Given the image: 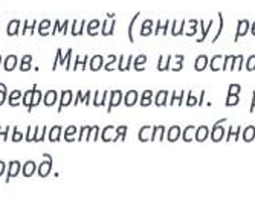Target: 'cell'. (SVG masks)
Returning a JSON list of instances; mask_svg holds the SVG:
<instances>
[{"label": "cell", "instance_id": "9a60e30c", "mask_svg": "<svg viewBox=\"0 0 255 218\" xmlns=\"http://www.w3.org/2000/svg\"><path fill=\"white\" fill-rule=\"evenodd\" d=\"M77 131V128L75 127H71V128H69V130H66V140H67V137L69 136H71V134H74Z\"/></svg>", "mask_w": 255, "mask_h": 218}, {"label": "cell", "instance_id": "5bb4252c", "mask_svg": "<svg viewBox=\"0 0 255 218\" xmlns=\"http://www.w3.org/2000/svg\"><path fill=\"white\" fill-rule=\"evenodd\" d=\"M205 136H206V128H202V131H199L197 139H199V140H205Z\"/></svg>", "mask_w": 255, "mask_h": 218}, {"label": "cell", "instance_id": "ac0fdd59", "mask_svg": "<svg viewBox=\"0 0 255 218\" xmlns=\"http://www.w3.org/2000/svg\"><path fill=\"white\" fill-rule=\"evenodd\" d=\"M12 140L14 142H18V140H21V134L15 130V133H14V136H12Z\"/></svg>", "mask_w": 255, "mask_h": 218}, {"label": "cell", "instance_id": "3957f363", "mask_svg": "<svg viewBox=\"0 0 255 218\" xmlns=\"http://www.w3.org/2000/svg\"><path fill=\"white\" fill-rule=\"evenodd\" d=\"M71 101H72V93L71 92H63V95H61V103H60V109L58 110H61L63 107H66V106H69L71 104Z\"/></svg>", "mask_w": 255, "mask_h": 218}, {"label": "cell", "instance_id": "52a82bcc", "mask_svg": "<svg viewBox=\"0 0 255 218\" xmlns=\"http://www.w3.org/2000/svg\"><path fill=\"white\" fill-rule=\"evenodd\" d=\"M20 26V23L17 20L9 23V28H8V35H15L17 34V28Z\"/></svg>", "mask_w": 255, "mask_h": 218}, {"label": "cell", "instance_id": "ba28073f", "mask_svg": "<svg viewBox=\"0 0 255 218\" xmlns=\"http://www.w3.org/2000/svg\"><path fill=\"white\" fill-rule=\"evenodd\" d=\"M20 96H21V92H20V90L12 92V95L9 96V104H11V106H17V104H18L17 100H20Z\"/></svg>", "mask_w": 255, "mask_h": 218}, {"label": "cell", "instance_id": "8fae6325", "mask_svg": "<svg viewBox=\"0 0 255 218\" xmlns=\"http://www.w3.org/2000/svg\"><path fill=\"white\" fill-rule=\"evenodd\" d=\"M31 60H32L31 57H25V58H23V66H21V70H28V69L31 67V66L28 64Z\"/></svg>", "mask_w": 255, "mask_h": 218}, {"label": "cell", "instance_id": "6da1fadb", "mask_svg": "<svg viewBox=\"0 0 255 218\" xmlns=\"http://www.w3.org/2000/svg\"><path fill=\"white\" fill-rule=\"evenodd\" d=\"M51 166H52V160H51V157H48V162H43V163L40 165V169H38L40 176H41V177H46V176H48V173L51 171Z\"/></svg>", "mask_w": 255, "mask_h": 218}, {"label": "cell", "instance_id": "5b68a950", "mask_svg": "<svg viewBox=\"0 0 255 218\" xmlns=\"http://www.w3.org/2000/svg\"><path fill=\"white\" fill-rule=\"evenodd\" d=\"M34 171H35V163L34 162H26L25 168H23V176L29 177V176H32Z\"/></svg>", "mask_w": 255, "mask_h": 218}, {"label": "cell", "instance_id": "d6986e66", "mask_svg": "<svg viewBox=\"0 0 255 218\" xmlns=\"http://www.w3.org/2000/svg\"><path fill=\"white\" fill-rule=\"evenodd\" d=\"M3 171H5V163H3V162H0V176L3 174Z\"/></svg>", "mask_w": 255, "mask_h": 218}, {"label": "cell", "instance_id": "30bf717a", "mask_svg": "<svg viewBox=\"0 0 255 218\" xmlns=\"http://www.w3.org/2000/svg\"><path fill=\"white\" fill-rule=\"evenodd\" d=\"M100 64H101V57H95L94 60H92V69L94 70H98L100 69Z\"/></svg>", "mask_w": 255, "mask_h": 218}, {"label": "cell", "instance_id": "9c48e42d", "mask_svg": "<svg viewBox=\"0 0 255 218\" xmlns=\"http://www.w3.org/2000/svg\"><path fill=\"white\" fill-rule=\"evenodd\" d=\"M60 133H61V128H60V127H55V128H52V131H51V134H49V139H51L52 142H57V140H60Z\"/></svg>", "mask_w": 255, "mask_h": 218}, {"label": "cell", "instance_id": "e0dca14e", "mask_svg": "<svg viewBox=\"0 0 255 218\" xmlns=\"http://www.w3.org/2000/svg\"><path fill=\"white\" fill-rule=\"evenodd\" d=\"M249 136H251V139H252V136H254V128H252V127H251V128L246 131V134H245V139H246V140H249Z\"/></svg>", "mask_w": 255, "mask_h": 218}, {"label": "cell", "instance_id": "4fadbf2b", "mask_svg": "<svg viewBox=\"0 0 255 218\" xmlns=\"http://www.w3.org/2000/svg\"><path fill=\"white\" fill-rule=\"evenodd\" d=\"M6 100V92L5 90H0V106H2Z\"/></svg>", "mask_w": 255, "mask_h": 218}, {"label": "cell", "instance_id": "7c38bea8", "mask_svg": "<svg viewBox=\"0 0 255 218\" xmlns=\"http://www.w3.org/2000/svg\"><path fill=\"white\" fill-rule=\"evenodd\" d=\"M205 64H206V57H202V58H199V61H197V70L203 69V67H205Z\"/></svg>", "mask_w": 255, "mask_h": 218}, {"label": "cell", "instance_id": "8992f818", "mask_svg": "<svg viewBox=\"0 0 255 218\" xmlns=\"http://www.w3.org/2000/svg\"><path fill=\"white\" fill-rule=\"evenodd\" d=\"M15 66H17V57H15V55L6 57V60H5V69H6V70H12Z\"/></svg>", "mask_w": 255, "mask_h": 218}, {"label": "cell", "instance_id": "2e32d148", "mask_svg": "<svg viewBox=\"0 0 255 218\" xmlns=\"http://www.w3.org/2000/svg\"><path fill=\"white\" fill-rule=\"evenodd\" d=\"M46 28H49V21L46 20V21H43L41 25H40V34L43 32V29H46Z\"/></svg>", "mask_w": 255, "mask_h": 218}, {"label": "cell", "instance_id": "277c9868", "mask_svg": "<svg viewBox=\"0 0 255 218\" xmlns=\"http://www.w3.org/2000/svg\"><path fill=\"white\" fill-rule=\"evenodd\" d=\"M18 171H20V165H18V162H11V165H9V173H8V180L11 179V177H15L17 174H18Z\"/></svg>", "mask_w": 255, "mask_h": 218}, {"label": "cell", "instance_id": "7a4b0ae2", "mask_svg": "<svg viewBox=\"0 0 255 218\" xmlns=\"http://www.w3.org/2000/svg\"><path fill=\"white\" fill-rule=\"evenodd\" d=\"M55 103H57V92L51 90V92H48V93L44 95V104L48 106V107L54 106Z\"/></svg>", "mask_w": 255, "mask_h": 218}]
</instances>
